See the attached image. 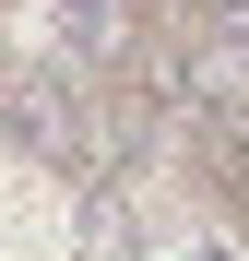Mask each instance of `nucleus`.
<instances>
[{"label": "nucleus", "mask_w": 249, "mask_h": 261, "mask_svg": "<svg viewBox=\"0 0 249 261\" xmlns=\"http://www.w3.org/2000/svg\"><path fill=\"white\" fill-rule=\"evenodd\" d=\"M0 130H12L24 154H48L60 178H107V166L131 154V130H119L107 83H95V71H60V60L12 71V95H0Z\"/></svg>", "instance_id": "1"}, {"label": "nucleus", "mask_w": 249, "mask_h": 261, "mask_svg": "<svg viewBox=\"0 0 249 261\" xmlns=\"http://www.w3.org/2000/svg\"><path fill=\"white\" fill-rule=\"evenodd\" d=\"M48 48H60V71H131L143 60V12L131 0H48Z\"/></svg>", "instance_id": "2"}, {"label": "nucleus", "mask_w": 249, "mask_h": 261, "mask_svg": "<svg viewBox=\"0 0 249 261\" xmlns=\"http://www.w3.org/2000/svg\"><path fill=\"white\" fill-rule=\"evenodd\" d=\"M71 249H83V261H143V226H131V202H119L107 178H83V202H71Z\"/></svg>", "instance_id": "3"}, {"label": "nucleus", "mask_w": 249, "mask_h": 261, "mask_svg": "<svg viewBox=\"0 0 249 261\" xmlns=\"http://www.w3.org/2000/svg\"><path fill=\"white\" fill-rule=\"evenodd\" d=\"M154 261H249V226H237V214H190Z\"/></svg>", "instance_id": "4"}]
</instances>
